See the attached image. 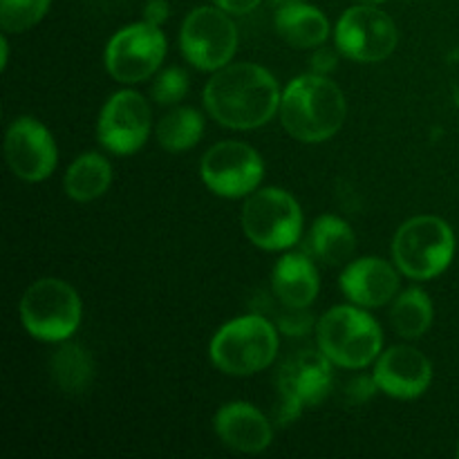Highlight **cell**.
<instances>
[{
	"instance_id": "44dd1931",
	"label": "cell",
	"mask_w": 459,
	"mask_h": 459,
	"mask_svg": "<svg viewBox=\"0 0 459 459\" xmlns=\"http://www.w3.org/2000/svg\"><path fill=\"white\" fill-rule=\"evenodd\" d=\"M357 249V236L345 220L323 215L309 231V251L325 264H345Z\"/></svg>"
},
{
	"instance_id": "2e32d148",
	"label": "cell",
	"mask_w": 459,
	"mask_h": 459,
	"mask_svg": "<svg viewBox=\"0 0 459 459\" xmlns=\"http://www.w3.org/2000/svg\"><path fill=\"white\" fill-rule=\"evenodd\" d=\"M341 291L359 307H384L397 296L399 273L381 258H359L341 273Z\"/></svg>"
},
{
	"instance_id": "d4e9b609",
	"label": "cell",
	"mask_w": 459,
	"mask_h": 459,
	"mask_svg": "<svg viewBox=\"0 0 459 459\" xmlns=\"http://www.w3.org/2000/svg\"><path fill=\"white\" fill-rule=\"evenodd\" d=\"M52 0H0V25L4 34H21L40 22Z\"/></svg>"
},
{
	"instance_id": "8fae6325",
	"label": "cell",
	"mask_w": 459,
	"mask_h": 459,
	"mask_svg": "<svg viewBox=\"0 0 459 459\" xmlns=\"http://www.w3.org/2000/svg\"><path fill=\"white\" fill-rule=\"evenodd\" d=\"M166 56V39L152 22H134L110 39L106 48V70L119 83H139L160 70Z\"/></svg>"
},
{
	"instance_id": "d6986e66",
	"label": "cell",
	"mask_w": 459,
	"mask_h": 459,
	"mask_svg": "<svg viewBox=\"0 0 459 459\" xmlns=\"http://www.w3.org/2000/svg\"><path fill=\"white\" fill-rule=\"evenodd\" d=\"M276 31L287 45L296 49L321 48L330 36V22L307 3H296L276 12Z\"/></svg>"
},
{
	"instance_id": "8992f818",
	"label": "cell",
	"mask_w": 459,
	"mask_h": 459,
	"mask_svg": "<svg viewBox=\"0 0 459 459\" xmlns=\"http://www.w3.org/2000/svg\"><path fill=\"white\" fill-rule=\"evenodd\" d=\"M21 321L34 339L61 343L81 323V299L61 278H40L31 282L21 299Z\"/></svg>"
},
{
	"instance_id": "f1b7e54d",
	"label": "cell",
	"mask_w": 459,
	"mask_h": 459,
	"mask_svg": "<svg viewBox=\"0 0 459 459\" xmlns=\"http://www.w3.org/2000/svg\"><path fill=\"white\" fill-rule=\"evenodd\" d=\"M336 67V52L334 49H327V48H318L312 56V70L316 74H330L332 70Z\"/></svg>"
},
{
	"instance_id": "4316f807",
	"label": "cell",
	"mask_w": 459,
	"mask_h": 459,
	"mask_svg": "<svg viewBox=\"0 0 459 459\" xmlns=\"http://www.w3.org/2000/svg\"><path fill=\"white\" fill-rule=\"evenodd\" d=\"M291 312L281 316V332L290 336H303L312 330L314 318L312 314L305 312V307H290Z\"/></svg>"
},
{
	"instance_id": "3957f363",
	"label": "cell",
	"mask_w": 459,
	"mask_h": 459,
	"mask_svg": "<svg viewBox=\"0 0 459 459\" xmlns=\"http://www.w3.org/2000/svg\"><path fill=\"white\" fill-rule=\"evenodd\" d=\"M316 343L334 366L361 370L379 357L384 334L368 312L354 305H339L316 323Z\"/></svg>"
},
{
	"instance_id": "30bf717a",
	"label": "cell",
	"mask_w": 459,
	"mask_h": 459,
	"mask_svg": "<svg viewBox=\"0 0 459 459\" xmlns=\"http://www.w3.org/2000/svg\"><path fill=\"white\" fill-rule=\"evenodd\" d=\"M336 49L359 63H377L388 58L397 48V25L377 4L350 7L334 30Z\"/></svg>"
},
{
	"instance_id": "9c48e42d",
	"label": "cell",
	"mask_w": 459,
	"mask_h": 459,
	"mask_svg": "<svg viewBox=\"0 0 459 459\" xmlns=\"http://www.w3.org/2000/svg\"><path fill=\"white\" fill-rule=\"evenodd\" d=\"M179 48L197 70L215 72L229 65L238 49V27L229 12L215 7H197L184 21Z\"/></svg>"
},
{
	"instance_id": "5bb4252c",
	"label": "cell",
	"mask_w": 459,
	"mask_h": 459,
	"mask_svg": "<svg viewBox=\"0 0 459 459\" xmlns=\"http://www.w3.org/2000/svg\"><path fill=\"white\" fill-rule=\"evenodd\" d=\"M4 157L16 178L43 182L56 169V143L52 133L34 117H18L4 134Z\"/></svg>"
},
{
	"instance_id": "4fadbf2b",
	"label": "cell",
	"mask_w": 459,
	"mask_h": 459,
	"mask_svg": "<svg viewBox=\"0 0 459 459\" xmlns=\"http://www.w3.org/2000/svg\"><path fill=\"white\" fill-rule=\"evenodd\" d=\"M152 115L146 99L134 90L112 94L101 108L97 124L99 142L115 155H133L151 134Z\"/></svg>"
},
{
	"instance_id": "e0dca14e",
	"label": "cell",
	"mask_w": 459,
	"mask_h": 459,
	"mask_svg": "<svg viewBox=\"0 0 459 459\" xmlns=\"http://www.w3.org/2000/svg\"><path fill=\"white\" fill-rule=\"evenodd\" d=\"M213 429L224 446L238 453H263L273 439V430L267 417L247 402L224 403L215 412Z\"/></svg>"
},
{
	"instance_id": "5b68a950",
	"label": "cell",
	"mask_w": 459,
	"mask_h": 459,
	"mask_svg": "<svg viewBox=\"0 0 459 459\" xmlns=\"http://www.w3.org/2000/svg\"><path fill=\"white\" fill-rule=\"evenodd\" d=\"M455 255V233L437 215L406 220L394 233L393 258L403 276L430 281L448 269Z\"/></svg>"
},
{
	"instance_id": "7c38bea8",
	"label": "cell",
	"mask_w": 459,
	"mask_h": 459,
	"mask_svg": "<svg viewBox=\"0 0 459 459\" xmlns=\"http://www.w3.org/2000/svg\"><path fill=\"white\" fill-rule=\"evenodd\" d=\"M200 173L215 195L236 200L251 195L260 186L264 161L249 143L220 142L202 157Z\"/></svg>"
},
{
	"instance_id": "7402d4cb",
	"label": "cell",
	"mask_w": 459,
	"mask_h": 459,
	"mask_svg": "<svg viewBox=\"0 0 459 459\" xmlns=\"http://www.w3.org/2000/svg\"><path fill=\"white\" fill-rule=\"evenodd\" d=\"M390 323L403 339H420L433 325V303L420 287H411L397 296L390 309Z\"/></svg>"
},
{
	"instance_id": "f546056e",
	"label": "cell",
	"mask_w": 459,
	"mask_h": 459,
	"mask_svg": "<svg viewBox=\"0 0 459 459\" xmlns=\"http://www.w3.org/2000/svg\"><path fill=\"white\" fill-rule=\"evenodd\" d=\"M213 3L229 13H249L254 12L263 0H213Z\"/></svg>"
},
{
	"instance_id": "4dcf8cb0",
	"label": "cell",
	"mask_w": 459,
	"mask_h": 459,
	"mask_svg": "<svg viewBox=\"0 0 459 459\" xmlns=\"http://www.w3.org/2000/svg\"><path fill=\"white\" fill-rule=\"evenodd\" d=\"M169 18V4L166 0H151L146 7V21L160 27Z\"/></svg>"
},
{
	"instance_id": "52a82bcc",
	"label": "cell",
	"mask_w": 459,
	"mask_h": 459,
	"mask_svg": "<svg viewBox=\"0 0 459 459\" xmlns=\"http://www.w3.org/2000/svg\"><path fill=\"white\" fill-rule=\"evenodd\" d=\"M242 229L245 236L260 249H290L303 233V211L299 202L282 188H263L247 195L242 209Z\"/></svg>"
},
{
	"instance_id": "1f68e13d",
	"label": "cell",
	"mask_w": 459,
	"mask_h": 459,
	"mask_svg": "<svg viewBox=\"0 0 459 459\" xmlns=\"http://www.w3.org/2000/svg\"><path fill=\"white\" fill-rule=\"evenodd\" d=\"M0 48H3V70L7 67V58H9V45H7V39H0Z\"/></svg>"
},
{
	"instance_id": "ac0fdd59",
	"label": "cell",
	"mask_w": 459,
	"mask_h": 459,
	"mask_svg": "<svg viewBox=\"0 0 459 459\" xmlns=\"http://www.w3.org/2000/svg\"><path fill=\"white\" fill-rule=\"evenodd\" d=\"M318 272L305 254H287L276 263L272 290L285 307H309L318 296Z\"/></svg>"
},
{
	"instance_id": "ba28073f",
	"label": "cell",
	"mask_w": 459,
	"mask_h": 459,
	"mask_svg": "<svg viewBox=\"0 0 459 459\" xmlns=\"http://www.w3.org/2000/svg\"><path fill=\"white\" fill-rule=\"evenodd\" d=\"M332 361L321 350L291 354L278 368V424L287 426L303 408L318 406L332 390Z\"/></svg>"
},
{
	"instance_id": "9a60e30c",
	"label": "cell",
	"mask_w": 459,
	"mask_h": 459,
	"mask_svg": "<svg viewBox=\"0 0 459 459\" xmlns=\"http://www.w3.org/2000/svg\"><path fill=\"white\" fill-rule=\"evenodd\" d=\"M381 393L394 399H417L433 381V366L420 350L411 345H394L377 359L375 372Z\"/></svg>"
},
{
	"instance_id": "d6a6232c",
	"label": "cell",
	"mask_w": 459,
	"mask_h": 459,
	"mask_svg": "<svg viewBox=\"0 0 459 459\" xmlns=\"http://www.w3.org/2000/svg\"><path fill=\"white\" fill-rule=\"evenodd\" d=\"M273 7L281 9V7H290V4H296V3H305V0H272Z\"/></svg>"
},
{
	"instance_id": "6da1fadb",
	"label": "cell",
	"mask_w": 459,
	"mask_h": 459,
	"mask_svg": "<svg viewBox=\"0 0 459 459\" xmlns=\"http://www.w3.org/2000/svg\"><path fill=\"white\" fill-rule=\"evenodd\" d=\"M276 76L255 63H233L215 70L204 88V106L224 128L254 130L281 110Z\"/></svg>"
},
{
	"instance_id": "484cf974",
	"label": "cell",
	"mask_w": 459,
	"mask_h": 459,
	"mask_svg": "<svg viewBox=\"0 0 459 459\" xmlns=\"http://www.w3.org/2000/svg\"><path fill=\"white\" fill-rule=\"evenodd\" d=\"M188 92V76L186 72L179 67H169L161 72L152 83V99L160 106H173V103L182 101Z\"/></svg>"
},
{
	"instance_id": "277c9868",
	"label": "cell",
	"mask_w": 459,
	"mask_h": 459,
	"mask_svg": "<svg viewBox=\"0 0 459 459\" xmlns=\"http://www.w3.org/2000/svg\"><path fill=\"white\" fill-rule=\"evenodd\" d=\"M278 352L276 327L267 318L251 314L229 321L211 339V363L224 375L249 377L272 366Z\"/></svg>"
},
{
	"instance_id": "83f0119b",
	"label": "cell",
	"mask_w": 459,
	"mask_h": 459,
	"mask_svg": "<svg viewBox=\"0 0 459 459\" xmlns=\"http://www.w3.org/2000/svg\"><path fill=\"white\" fill-rule=\"evenodd\" d=\"M377 390H379V385H377L375 377H370V379H368V377H359V379L350 381L348 385V394L354 403L368 402Z\"/></svg>"
},
{
	"instance_id": "603a6c76",
	"label": "cell",
	"mask_w": 459,
	"mask_h": 459,
	"mask_svg": "<svg viewBox=\"0 0 459 459\" xmlns=\"http://www.w3.org/2000/svg\"><path fill=\"white\" fill-rule=\"evenodd\" d=\"M92 357L81 345L65 343L52 357V379L63 393L79 394L92 384Z\"/></svg>"
},
{
	"instance_id": "7a4b0ae2",
	"label": "cell",
	"mask_w": 459,
	"mask_h": 459,
	"mask_svg": "<svg viewBox=\"0 0 459 459\" xmlns=\"http://www.w3.org/2000/svg\"><path fill=\"white\" fill-rule=\"evenodd\" d=\"M281 121L287 134L305 143L334 137L345 121V94L325 74L296 76L281 99Z\"/></svg>"
},
{
	"instance_id": "836d02e7",
	"label": "cell",
	"mask_w": 459,
	"mask_h": 459,
	"mask_svg": "<svg viewBox=\"0 0 459 459\" xmlns=\"http://www.w3.org/2000/svg\"><path fill=\"white\" fill-rule=\"evenodd\" d=\"M357 3H363V4H381V3H385V0H357Z\"/></svg>"
},
{
	"instance_id": "cb8c5ba5",
	"label": "cell",
	"mask_w": 459,
	"mask_h": 459,
	"mask_svg": "<svg viewBox=\"0 0 459 459\" xmlns=\"http://www.w3.org/2000/svg\"><path fill=\"white\" fill-rule=\"evenodd\" d=\"M202 134H204V119L193 108H175L161 117L157 126V142L169 152L191 151Z\"/></svg>"
},
{
	"instance_id": "ffe728a7",
	"label": "cell",
	"mask_w": 459,
	"mask_h": 459,
	"mask_svg": "<svg viewBox=\"0 0 459 459\" xmlns=\"http://www.w3.org/2000/svg\"><path fill=\"white\" fill-rule=\"evenodd\" d=\"M112 166L97 152H83L67 169L63 186L74 202H92L110 188Z\"/></svg>"
}]
</instances>
